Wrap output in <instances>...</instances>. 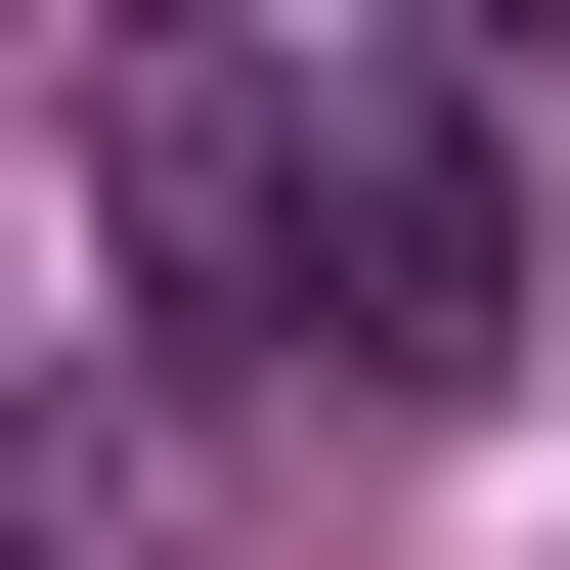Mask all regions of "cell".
I'll return each mask as SVG.
<instances>
[{"label": "cell", "mask_w": 570, "mask_h": 570, "mask_svg": "<svg viewBox=\"0 0 570 570\" xmlns=\"http://www.w3.org/2000/svg\"><path fill=\"white\" fill-rule=\"evenodd\" d=\"M45 176H88V264H132V352H264V395H527V88H439V45H88L45 88Z\"/></svg>", "instance_id": "cell-1"}, {"label": "cell", "mask_w": 570, "mask_h": 570, "mask_svg": "<svg viewBox=\"0 0 570 570\" xmlns=\"http://www.w3.org/2000/svg\"><path fill=\"white\" fill-rule=\"evenodd\" d=\"M0 570H176V395H132V352L0 395Z\"/></svg>", "instance_id": "cell-2"}]
</instances>
